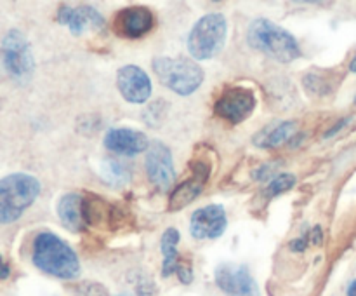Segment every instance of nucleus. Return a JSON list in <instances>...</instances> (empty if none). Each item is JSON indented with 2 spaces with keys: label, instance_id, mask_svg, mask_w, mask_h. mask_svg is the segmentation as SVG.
<instances>
[{
  "label": "nucleus",
  "instance_id": "1",
  "mask_svg": "<svg viewBox=\"0 0 356 296\" xmlns=\"http://www.w3.org/2000/svg\"><path fill=\"white\" fill-rule=\"evenodd\" d=\"M31 260L38 270L52 277L73 281L80 275V261L75 251L52 232L37 233Z\"/></svg>",
  "mask_w": 356,
  "mask_h": 296
},
{
  "label": "nucleus",
  "instance_id": "2",
  "mask_svg": "<svg viewBox=\"0 0 356 296\" xmlns=\"http://www.w3.org/2000/svg\"><path fill=\"white\" fill-rule=\"evenodd\" d=\"M247 42L254 51L263 52L278 63H292L301 58V47L294 35L264 17L254 20L249 24Z\"/></svg>",
  "mask_w": 356,
  "mask_h": 296
},
{
  "label": "nucleus",
  "instance_id": "3",
  "mask_svg": "<svg viewBox=\"0 0 356 296\" xmlns=\"http://www.w3.org/2000/svg\"><path fill=\"white\" fill-rule=\"evenodd\" d=\"M40 194V183L35 176L14 173L0 181V221L3 225L16 221L24 209L30 208Z\"/></svg>",
  "mask_w": 356,
  "mask_h": 296
},
{
  "label": "nucleus",
  "instance_id": "4",
  "mask_svg": "<svg viewBox=\"0 0 356 296\" xmlns=\"http://www.w3.org/2000/svg\"><path fill=\"white\" fill-rule=\"evenodd\" d=\"M153 72L162 86L179 96H190L204 82V70L190 58H160L153 59Z\"/></svg>",
  "mask_w": 356,
  "mask_h": 296
},
{
  "label": "nucleus",
  "instance_id": "5",
  "mask_svg": "<svg viewBox=\"0 0 356 296\" xmlns=\"http://www.w3.org/2000/svg\"><path fill=\"white\" fill-rule=\"evenodd\" d=\"M228 35V23L221 13L202 16L188 35V51L198 61L212 59L222 51Z\"/></svg>",
  "mask_w": 356,
  "mask_h": 296
},
{
  "label": "nucleus",
  "instance_id": "6",
  "mask_svg": "<svg viewBox=\"0 0 356 296\" xmlns=\"http://www.w3.org/2000/svg\"><path fill=\"white\" fill-rule=\"evenodd\" d=\"M2 65L10 80L28 84L35 72V59L30 42L19 30H9L2 38Z\"/></svg>",
  "mask_w": 356,
  "mask_h": 296
},
{
  "label": "nucleus",
  "instance_id": "7",
  "mask_svg": "<svg viewBox=\"0 0 356 296\" xmlns=\"http://www.w3.org/2000/svg\"><path fill=\"white\" fill-rule=\"evenodd\" d=\"M256 94L249 87H229L214 104V111L219 118L229 124H240L252 115L256 108Z\"/></svg>",
  "mask_w": 356,
  "mask_h": 296
},
{
  "label": "nucleus",
  "instance_id": "8",
  "mask_svg": "<svg viewBox=\"0 0 356 296\" xmlns=\"http://www.w3.org/2000/svg\"><path fill=\"white\" fill-rule=\"evenodd\" d=\"M155 26V14L143 6H132L120 9L111 20V31L120 38H129L136 40L149 31Z\"/></svg>",
  "mask_w": 356,
  "mask_h": 296
},
{
  "label": "nucleus",
  "instance_id": "9",
  "mask_svg": "<svg viewBox=\"0 0 356 296\" xmlns=\"http://www.w3.org/2000/svg\"><path fill=\"white\" fill-rule=\"evenodd\" d=\"M216 284L228 296H261L257 282L250 275L247 265L221 263L216 268Z\"/></svg>",
  "mask_w": 356,
  "mask_h": 296
},
{
  "label": "nucleus",
  "instance_id": "10",
  "mask_svg": "<svg viewBox=\"0 0 356 296\" xmlns=\"http://www.w3.org/2000/svg\"><path fill=\"white\" fill-rule=\"evenodd\" d=\"M145 167L148 180L159 190L167 192L172 187L174 180H176V171H174L172 153H170L169 146L165 143L159 141V139L149 143V148L146 152Z\"/></svg>",
  "mask_w": 356,
  "mask_h": 296
},
{
  "label": "nucleus",
  "instance_id": "11",
  "mask_svg": "<svg viewBox=\"0 0 356 296\" xmlns=\"http://www.w3.org/2000/svg\"><path fill=\"white\" fill-rule=\"evenodd\" d=\"M117 87L129 103L143 104L152 96V80L148 73L136 65H125L117 72Z\"/></svg>",
  "mask_w": 356,
  "mask_h": 296
},
{
  "label": "nucleus",
  "instance_id": "12",
  "mask_svg": "<svg viewBox=\"0 0 356 296\" xmlns=\"http://www.w3.org/2000/svg\"><path fill=\"white\" fill-rule=\"evenodd\" d=\"M228 218L222 205L211 204L197 209L191 216L190 232L195 239H218L225 233Z\"/></svg>",
  "mask_w": 356,
  "mask_h": 296
},
{
  "label": "nucleus",
  "instance_id": "13",
  "mask_svg": "<svg viewBox=\"0 0 356 296\" xmlns=\"http://www.w3.org/2000/svg\"><path fill=\"white\" fill-rule=\"evenodd\" d=\"M58 21L73 35H82L89 30H103L104 17L92 6H63L58 10Z\"/></svg>",
  "mask_w": 356,
  "mask_h": 296
},
{
  "label": "nucleus",
  "instance_id": "14",
  "mask_svg": "<svg viewBox=\"0 0 356 296\" xmlns=\"http://www.w3.org/2000/svg\"><path fill=\"white\" fill-rule=\"evenodd\" d=\"M103 143L110 152L120 153V155L125 157L139 155V153L143 152H148L149 148L148 136H146L145 132L129 127L110 129V131L104 134Z\"/></svg>",
  "mask_w": 356,
  "mask_h": 296
},
{
  "label": "nucleus",
  "instance_id": "15",
  "mask_svg": "<svg viewBox=\"0 0 356 296\" xmlns=\"http://www.w3.org/2000/svg\"><path fill=\"white\" fill-rule=\"evenodd\" d=\"M296 132H298V122H275V124L266 125L263 131L257 132V134L254 136L252 143L256 146H259V148H278V146L291 141L296 136Z\"/></svg>",
  "mask_w": 356,
  "mask_h": 296
},
{
  "label": "nucleus",
  "instance_id": "16",
  "mask_svg": "<svg viewBox=\"0 0 356 296\" xmlns=\"http://www.w3.org/2000/svg\"><path fill=\"white\" fill-rule=\"evenodd\" d=\"M58 216L63 226L72 232H82L86 228V215H83V198L79 194H66L58 202Z\"/></svg>",
  "mask_w": 356,
  "mask_h": 296
},
{
  "label": "nucleus",
  "instance_id": "17",
  "mask_svg": "<svg viewBox=\"0 0 356 296\" xmlns=\"http://www.w3.org/2000/svg\"><path fill=\"white\" fill-rule=\"evenodd\" d=\"M179 232L176 228H167L163 232L162 240H160V249H162L163 261H162V275L170 277L174 272L179 268V254H177V244H179Z\"/></svg>",
  "mask_w": 356,
  "mask_h": 296
},
{
  "label": "nucleus",
  "instance_id": "18",
  "mask_svg": "<svg viewBox=\"0 0 356 296\" xmlns=\"http://www.w3.org/2000/svg\"><path fill=\"white\" fill-rule=\"evenodd\" d=\"M97 173L99 178L106 185L113 188H124L127 187L131 181V171L125 164H122L117 159H103L97 166Z\"/></svg>",
  "mask_w": 356,
  "mask_h": 296
},
{
  "label": "nucleus",
  "instance_id": "19",
  "mask_svg": "<svg viewBox=\"0 0 356 296\" xmlns=\"http://www.w3.org/2000/svg\"><path fill=\"white\" fill-rule=\"evenodd\" d=\"M204 181L198 180V178H190V180L183 181L179 187H176V190L170 194L169 198V211H179V209L190 205L198 195L202 194V188H204Z\"/></svg>",
  "mask_w": 356,
  "mask_h": 296
},
{
  "label": "nucleus",
  "instance_id": "20",
  "mask_svg": "<svg viewBox=\"0 0 356 296\" xmlns=\"http://www.w3.org/2000/svg\"><path fill=\"white\" fill-rule=\"evenodd\" d=\"M296 181H298V180H296L294 174H289V173L277 174V176H275L273 180L270 181V185L264 188L263 195L266 198H273V197H277V195L285 194V192L291 190V188L294 187Z\"/></svg>",
  "mask_w": 356,
  "mask_h": 296
},
{
  "label": "nucleus",
  "instance_id": "21",
  "mask_svg": "<svg viewBox=\"0 0 356 296\" xmlns=\"http://www.w3.org/2000/svg\"><path fill=\"white\" fill-rule=\"evenodd\" d=\"M305 87L309 93L318 94V96H325V94H330V91H332V84H330L325 77H322L320 73L315 72L308 73V75L305 77Z\"/></svg>",
  "mask_w": 356,
  "mask_h": 296
},
{
  "label": "nucleus",
  "instance_id": "22",
  "mask_svg": "<svg viewBox=\"0 0 356 296\" xmlns=\"http://www.w3.org/2000/svg\"><path fill=\"white\" fill-rule=\"evenodd\" d=\"M165 107L167 104L163 100H156L155 103L149 104V107L143 111V118H145L146 124L152 125V127H156V125L162 124L163 115H165Z\"/></svg>",
  "mask_w": 356,
  "mask_h": 296
},
{
  "label": "nucleus",
  "instance_id": "23",
  "mask_svg": "<svg viewBox=\"0 0 356 296\" xmlns=\"http://www.w3.org/2000/svg\"><path fill=\"white\" fill-rule=\"evenodd\" d=\"M76 296H110V293L99 282L87 281L76 288Z\"/></svg>",
  "mask_w": 356,
  "mask_h": 296
},
{
  "label": "nucleus",
  "instance_id": "24",
  "mask_svg": "<svg viewBox=\"0 0 356 296\" xmlns=\"http://www.w3.org/2000/svg\"><path fill=\"white\" fill-rule=\"evenodd\" d=\"M118 296H153V286L149 282H141L139 281L136 284L134 293H120Z\"/></svg>",
  "mask_w": 356,
  "mask_h": 296
},
{
  "label": "nucleus",
  "instance_id": "25",
  "mask_svg": "<svg viewBox=\"0 0 356 296\" xmlns=\"http://www.w3.org/2000/svg\"><path fill=\"white\" fill-rule=\"evenodd\" d=\"M312 242V239H309V232L302 233L301 237H298V239H294L291 242V249L294 251V253H302V251H306V247H308V244Z\"/></svg>",
  "mask_w": 356,
  "mask_h": 296
},
{
  "label": "nucleus",
  "instance_id": "26",
  "mask_svg": "<svg viewBox=\"0 0 356 296\" xmlns=\"http://www.w3.org/2000/svg\"><path fill=\"white\" fill-rule=\"evenodd\" d=\"M177 277H179V281L183 282V284H190L191 281H193V270H191L190 265H179V268H177Z\"/></svg>",
  "mask_w": 356,
  "mask_h": 296
},
{
  "label": "nucleus",
  "instance_id": "27",
  "mask_svg": "<svg viewBox=\"0 0 356 296\" xmlns=\"http://www.w3.org/2000/svg\"><path fill=\"white\" fill-rule=\"evenodd\" d=\"M277 166H278L277 162L268 164V166H261L259 169H257L256 173H254V178H256V180H264V178L271 176V174H273V171L277 169Z\"/></svg>",
  "mask_w": 356,
  "mask_h": 296
},
{
  "label": "nucleus",
  "instance_id": "28",
  "mask_svg": "<svg viewBox=\"0 0 356 296\" xmlns=\"http://www.w3.org/2000/svg\"><path fill=\"white\" fill-rule=\"evenodd\" d=\"M348 122H350V118H341V120H339V122H337V124H336V125H334V127H332V129H329V131H327L325 138H330V136H334V134H336V132H339V131H341V129H343V127H344V125H346V124H348Z\"/></svg>",
  "mask_w": 356,
  "mask_h": 296
},
{
  "label": "nucleus",
  "instance_id": "29",
  "mask_svg": "<svg viewBox=\"0 0 356 296\" xmlns=\"http://www.w3.org/2000/svg\"><path fill=\"white\" fill-rule=\"evenodd\" d=\"M322 237H323V233H322V228H320V226H315V228H313V232H309L312 244H320L322 242Z\"/></svg>",
  "mask_w": 356,
  "mask_h": 296
},
{
  "label": "nucleus",
  "instance_id": "30",
  "mask_svg": "<svg viewBox=\"0 0 356 296\" xmlns=\"http://www.w3.org/2000/svg\"><path fill=\"white\" fill-rule=\"evenodd\" d=\"M348 296H356V279L353 282H351L350 286H348V293H346Z\"/></svg>",
  "mask_w": 356,
  "mask_h": 296
},
{
  "label": "nucleus",
  "instance_id": "31",
  "mask_svg": "<svg viewBox=\"0 0 356 296\" xmlns=\"http://www.w3.org/2000/svg\"><path fill=\"white\" fill-rule=\"evenodd\" d=\"M7 275H9V267H7V263L3 261L2 263V279H7Z\"/></svg>",
  "mask_w": 356,
  "mask_h": 296
},
{
  "label": "nucleus",
  "instance_id": "32",
  "mask_svg": "<svg viewBox=\"0 0 356 296\" xmlns=\"http://www.w3.org/2000/svg\"><path fill=\"white\" fill-rule=\"evenodd\" d=\"M350 70H351V72H353V73H356V56H355L353 59H351V63H350Z\"/></svg>",
  "mask_w": 356,
  "mask_h": 296
},
{
  "label": "nucleus",
  "instance_id": "33",
  "mask_svg": "<svg viewBox=\"0 0 356 296\" xmlns=\"http://www.w3.org/2000/svg\"><path fill=\"white\" fill-rule=\"evenodd\" d=\"M355 103H356V98H355Z\"/></svg>",
  "mask_w": 356,
  "mask_h": 296
}]
</instances>
